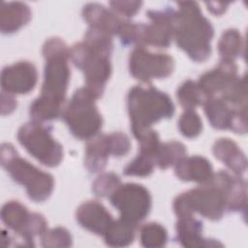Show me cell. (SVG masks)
<instances>
[{"mask_svg": "<svg viewBox=\"0 0 248 248\" xmlns=\"http://www.w3.org/2000/svg\"><path fill=\"white\" fill-rule=\"evenodd\" d=\"M112 46L110 35L89 28L84 41L70 49L72 62L84 73L86 88L97 99L102 96L111 74L109 56Z\"/></svg>", "mask_w": 248, "mask_h": 248, "instance_id": "1", "label": "cell"}, {"mask_svg": "<svg viewBox=\"0 0 248 248\" xmlns=\"http://www.w3.org/2000/svg\"><path fill=\"white\" fill-rule=\"evenodd\" d=\"M177 5L173 34L176 44L192 60L203 62L211 53L213 27L196 2H179Z\"/></svg>", "mask_w": 248, "mask_h": 248, "instance_id": "2", "label": "cell"}, {"mask_svg": "<svg viewBox=\"0 0 248 248\" xmlns=\"http://www.w3.org/2000/svg\"><path fill=\"white\" fill-rule=\"evenodd\" d=\"M43 54L46 59L44 82L36 101L46 108L62 112L71 75L68 65L70 49L59 38H51L44 45Z\"/></svg>", "mask_w": 248, "mask_h": 248, "instance_id": "3", "label": "cell"}, {"mask_svg": "<svg viewBox=\"0 0 248 248\" xmlns=\"http://www.w3.org/2000/svg\"><path fill=\"white\" fill-rule=\"evenodd\" d=\"M231 174L227 171H219L213 174L209 182L177 196L173 202L177 217L198 212L207 219L219 220L227 209V186Z\"/></svg>", "mask_w": 248, "mask_h": 248, "instance_id": "4", "label": "cell"}, {"mask_svg": "<svg viewBox=\"0 0 248 248\" xmlns=\"http://www.w3.org/2000/svg\"><path fill=\"white\" fill-rule=\"evenodd\" d=\"M128 111L131 129L139 140L151 130V126L174 112V106L168 94L153 86H134L128 94Z\"/></svg>", "mask_w": 248, "mask_h": 248, "instance_id": "5", "label": "cell"}, {"mask_svg": "<svg viewBox=\"0 0 248 248\" xmlns=\"http://www.w3.org/2000/svg\"><path fill=\"white\" fill-rule=\"evenodd\" d=\"M0 160L11 177L25 187L32 201L41 202L49 198L54 187L53 177L22 159L12 144H2Z\"/></svg>", "mask_w": 248, "mask_h": 248, "instance_id": "6", "label": "cell"}, {"mask_svg": "<svg viewBox=\"0 0 248 248\" xmlns=\"http://www.w3.org/2000/svg\"><path fill=\"white\" fill-rule=\"evenodd\" d=\"M96 99L86 87L79 88L62 111L64 121L78 139L90 140L102 128L103 119L95 105Z\"/></svg>", "mask_w": 248, "mask_h": 248, "instance_id": "7", "label": "cell"}, {"mask_svg": "<svg viewBox=\"0 0 248 248\" xmlns=\"http://www.w3.org/2000/svg\"><path fill=\"white\" fill-rule=\"evenodd\" d=\"M19 143L40 163L56 167L63 158L62 145L51 135L50 130L42 122L32 121L22 125L17 132Z\"/></svg>", "mask_w": 248, "mask_h": 248, "instance_id": "8", "label": "cell"}, {"mask_svg": "<svg viewBox=\"0 0 248 248\" xmlns=\"http://www.w3.org/2000/svg\"><path fill=\"white\" fill-rule=\"evenodd\" d=\"M120 217L138 225L149 213L151 197L148 190L137 183L120 184L108 197Z\"/></svg>", "mask_w": 248, "mask_h": 248, "instance_id": "9", "label": "cell"}, {"mask_svg": "<svg viewBox=\"0 0 248 248\" xmlns=\"http://www.w3.org/2000/svg\"><path fill=\"white\" fill-rule=\"evenodd\" d=\"M131 75L143 82L153 78H165L174 69V61L171 56L165 53H153L143 46H137L129 58Z\"/></svg>", "mask_w": 248, "mask_h": 248, "instance_id": "10", "label": "cell"}, {"mask_svg": "<svg viewBox=\"0 0 248 248\" xmlns=\"http://www.w3.org/2000/svg\"><path fill=\"white\" fill-rule=\"evenodd\" d=\"M150 24H143L141 46L168 47L174 34L175 12L171 9L164 11L150 10L146 13Z\"/></svg>", "mask_w": 248, "mask_h": 248, "instance_id": "11", "label": "cell"}, {"mask_svg": "<svg viewBox=\"0 0 248 248\" xmlns=\"http://www.w3.org/2000/svg\"><path fill=\"white\" fill-rule=\"evenodd\" d=\"M37 80V69L28 61L8 66L1 73V87L9 94H27L34 89Z\"/></svg>", "mask_w": 248, "mask_h": 248, "instance_id": "12", "label": "cell"}, {"mask_svg": "<svg viewBox=\"0 0 248 248\" xmlns=\"http://www.w3.org/2000/svg\"><path fill=\"white\" fill-rule=\"evenodd\" d=\"M236 78L237 66L234 61L220 60L214 69L202 75L197 83L205 97L209 98L215 93L222 92Z\"/></svg>", "mask_w": 248, "mask_h": 248, "instance_id": "13", "label": "cell"}, {"mask_svg": "<svg viewBox=\"0 0 248 248\" xmlns=\"http://www.w3.org/2000/svg\"><path fill=\"white\" fill-rule=\"evenodd\" d=\"M76 216L77 221L82 228L103 236L114 221L106 207L96 201H88L81 203L77 210Z\"/></svg>", "mask_w": 248, "mask_h": 248, "instance_id": "14", "label": "cell"}, {"mask_svg": "<svg viewBox=\"0 0 248 248\" xmlns=\"http://www.w3.org/2000/svg\"><path fill=\"white\" fill-rule=\"evenodd\" d=\"M31 214L23 204L16 201L6 202L2 207L1 219L9 229L17 234L20 246H34L33 239L27 234Z\"/></svg>", "mask_w": 248, "mask_h": 248, "instance_id": "15", "label": "cell"}, {"mask_svg": "<svg viewBox=\"0 0 248 248\" xmlns=\"http://www.w3.org/2000/svg\"><path fill=\"white\" fill-rule=\"evenodd\" d=\"M82 16L90 28L105 32L110 36L118 35L125 20L103 5L90 3L84 6Z\"/></svg>", "mask_w": 248, "mask_h": 248, "instance_id": "16", "label": "cell"}, {"mask_svg": "<svg viewBox=\"0 0 248 248\" xmlns=\"http://www.w3.org/2000/svg\"><path fill=\"white\" fill-rule=\"evenodd\" d=\"M175 175L183 181L207 183L213 177V169L208 160L201 156L183 157L174 168Z\"/></svg>", "mask_w": 248, "mask_h": 248, "instance_id": "17", "label": "cell"}, {"mask_svg": "<svg viewBox=\"0 0 248 248\" xmlns=\"http://www.w3.org/2000/svg\"><path fill=\"white\" fill-rule=\"evenodd\" d=\"M202 223L193 217V215L178 217L176 223V237L182 246L192 248L218 245L217 242L204 239L202 235Z\"/></svg>", "mask_w": 248, "mask_h": 248, "instance_id": "18", "label": "cell"}, {"mask_svg": "<svg viewBox=\"0 0 248 248\" xmlns=\"http://www.w3.org/2000/svg\"><path fill=\"white\" fill-rule=\"evenodd\" d=\"M31 19V11L25 3L2 2L0 7V29L10 34L17 31Z\"/></svg>", "mask_w": 248, "mask_h": 248, "instance_id": "19", "label": "cell"}, {"mask_svg": "<svg viewBox=\"0 0 248 248\" xmlns=\"http://www.w3.org/2000/svg\"><path fill=\"white\" fill-rule=\"evenodd\" d=\"M213 153L234 174L240 175L246 170L247 160L244 153L230 139H219L216 140L213 145Z\"/></svg>", "mask_w": 248, "mask_h": 248, "instance_id": "20", "label": "cell"}, {"mask_svg": "<svg viewBox=\"0 0 248 248\" xmlns=\"http://www.w3.org/2000/svg\"><path fill=\"white\" fill-rule=\"evenodd\" d=\"M109 155L111 154L108 135H99L94 139H90L85 148V167L91 172L103 170Z\"/></svg>", "mask_w": 248, "mask_h": 248, "instance_id": "21", "label": "cell"}, {"mask_svg": "<svg viewBox=\"0 0 248 248\" xmlns=\"http://www.w3.org/2000/svg\"><path fill=\"white\" fill-rule=\"evenodd\" d=\"M202 105L206 117L213 128L230 129L235 108H231L222 98L209 97Z\"/></svg>", "mask_w": 248, "mask_h": 248, "instance_id": "22", "label": "cell"}, {"mask_svg": "<svg viewBox=\"0 0 248 248\" xmlns=\"http://www.w3.org/2000/svg\"><path fill=\"white\" fill-rule=\"evenodd\" d=\"M137 226L138 225L120 217L118 220L112 222L105 233L104 237L106 243L113 247L128 246L134 240Z\"/></svg>", "mask_w": 248, "mask_h": 248, "instance_id": "23", "label": "cell"}, {"mask_svg": "<svg viewBox=\"0 0 248 248\" xmlns=\"http://www.w3.org/2000/svg\"><path fill=\"white\" fill-rule=\"evenodd\" d=\"M218 50L221 60L234 61L244 50L243 38L236 29L226 30L218 43Z\"/></svg>", "mask_w": 248, "mask_h": 248, "instance_id": "24", "label": "cell"}, {"mask_svg": "<svg viewBox=\"0 0 248 248\" xmlns=\"http://www.w3.org/2000/svg\"><path fill=\"white\" fill-rule=\"evenodd\" d=\"M185 146L175 140L161 143L155 156V164L161 169L166 170L169 167L175 165L180 159L185 157Z\"/></svg>", "mask_w": 248, "mask_h": 248, "instance_id": "25", "label": "cell"}, {"mask_svg": "<svg viewBox=\"0 0 248 248\" xmlns=\"http://www.w3.org/2000/svg\"><path fill=\"white\" fill-rule=\"evenodd\" d=\"M176 97L179 104L186 110L194 109L200 105H202L207 99L205 95L202 92L198 83L188 79L184 81L180 87L177 89Z\"/></svg>", "mask_w": 248, "mask_h": 248, "instance_id": "26", "label": "cell"}, {"mask_svg": "<svg viewBox=\"0 0 248 248\" xmlns=\"http://www.w3.org/2000/svg\"><path fill=\"white\" fill-rule=\"evenodd\" d=\"M222 99L233 108H247V87L245 76L236 78L222 91Z\"/></svg>", "mask_w": 248, "mask_h": 248, "instance_id": "27", "label": "cell"}, {"mask_svg": "<svg viewBox=\"0 0 248 248\" xmlns=\"http://www.w3.org/2000/svg\"><path fill=\"white\" fill-rule=\"evenodd\" d=\"M140 232V240L144 247H162L167 243V231L160 224H145L141 227Z\"/></svg>", "mask_w": 248, "mask_h": 248, "instance_id": "28", "label": "cell"}, {"mask_svg": "<svg viewBox=\"0 0 248 248\" xmlns=\"http://www.w3.org/2000/svg\"><path fill=\"white\" fill-rule=\"evenodd\" d=\"M155 165V158L153 156L139 152L138 156L124 169L123 173L132 176H147L152 173Z\"/></svg>", "mask_w": 248, "mask_h": 248, "instance_id": "29", "label": "cell"}, {"mask_svg": "<svg viewBox=\"0 0 248 248\" xmlns=\"http://www.w3.org/2000/svg\"><path fill=\"white\" fill-rule=\"evenodd\" d=\"M178 129L184 137L189 139L196 138L202 130V119L193 109L186 110L178 120Z\"/></svg>", "mask_w": 248, "mask_h": 248, "instance_id": "30", "label": "cell"}, {"mask_svg": "<svg viewBox=\"0 0 248 248\" xmlns=\"http://www.w3.org/2000/svg\"><path fill=\"white\" fill-rule=\"evenodd\" d=\"M119 177L113 172H107L99 175L92 184V191L98 197H109L120 185Z\"/></svg>", "mask_w": 248, "mask_h": 248, "instance_id": "31", "label": "cell"}, {"mask_svg": "<svg viewBox=\"0 0 248 248\" xmlns=\"http://www.w3.org/2000/svg\"><path fill=\"white\" fill-rule=\"evenodd\" d=\"M41 240L44 247H69L72 245L70 232L61 227L46 231L41 236Z\"/></svg>", "mask_w": 248, "mask_h": 248, "instance_id": "32", "label": "cell"}, {"mask_svg": "<svg viewBox=\"0 0 248 248\" xmlns=\"http://www.w3.org/2000/svg\"><path fill=\"white\" fill-rule=\"evenodd\" d=\"M108 145L110 149V154L113 156H124L126 155L131 148V142L127 135L115 132L108 135Z\"/></svg>", "mask_w": 248, "mask_h": 248, "instance_id": "33", "label": "cell"}, {"mask_svg": "<svg viewBox=\"0 0 248 248\" xmlns=\"http://www.w3.org/2000/svg\"><path fill=\"white\" fill-rule=\"evenodd\" d=\"M109 5L112 8V10L117 12L118 14H121L127 17H131V16H134L139 12V10L140 9V6L142 5V2H140V1H113V2H110Z\"/></svg>", "mask_w": 248, "mask_h": 248, "instance_id": "34", "label": "cell"}, {"mask_svg": "<svg viewBox=\"0 0 248 248\" xmlns=\"http://www.w3.org/2000/svg\"><path fill=\"white\" fill-rule=\"evenodd\" d=\"M16 107V102L12 94L2 92L1 96V113L3 115L11 113Z\"/></svg>", "mask_w": 248, "mask_h": 248, "instance_id": "35", "label": "cell"}, {"mask_svg": "<svg viewBox=\"0 0 248 248\" xmlns=\"http://www.w3.org/2000/svg\"><path fill=\"white\" fill-rule=\"evenodd\" d=\"M229 3H220V2H210V3H206V6L208 7V11H210L212 14L214 15H222L228 7Z\"/></svg>", "mask_w": 248, "mask_h": 248, "instance_id": "36", "label": "cell"}]
</instances>
